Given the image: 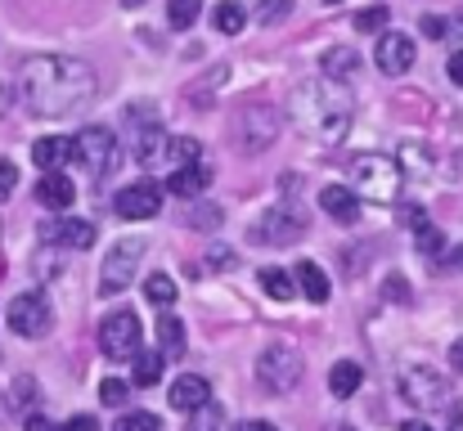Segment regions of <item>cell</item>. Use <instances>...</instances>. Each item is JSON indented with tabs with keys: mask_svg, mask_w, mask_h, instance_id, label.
Here are the masks:
<instances>
[{
	"mask_svg": "<svg viewBox=\"0 0 463 431\" xmlns=\"http://www.w3.org/2000/svg\"><path fill=\"white\" fill-rule=\"evenodd\" d=\"M307 364H302V351L288 346V342H270L261 355H257V382L275 396H288L298 382H302Z\"/></svg>",
	"mask_w": 463,
	"mask_h": 431,
	"instance_id": "4",
	"label": "cell"
},
{
	"mask_svg": "<svg viewBox=\"0 0 463 431\" xmlns=\"http://www.w3.org/2000/svg\"><path fill=\"white\" fill-rule=\"evenodd\" d=\"M234 431H279L275 423H261V418H248V423H239Z\"/></svg>",
	"mask_w": 463,
	"mask_h": 431,
	"instance_id": "44",
	"label": "cell"
},
{
	"mask_svg": "<svg viewBox=\"0 0 463 431\" xmlns=\"http://www.w3.org/2000/svg\"><path fill=\"white\" fill-rule=\"evenodd\" d=\"M423 32H428V36H446V23H441V18H423Z\"/></svg>",
	"mask_w": 463,
	"mask_h": 431,
	"instance_id": "45",
	"label": "cell"
},
{
	"mask_svg": "<svg viewBox=\"0 0 463 431\" xmlns=\"http://www.w3.org/2000/svg\"><path fill=\"white\" fill-rule=\"evenodd\" d=\"M189 230H216L221 225V207H212V202H194V207H184V216H180Z\"/></svg>",
	"mask_w": 463,
	"mask_h": 431,
	"instance_id": "29",
	"label": "cell"
},
{
	"mask_svg": "<svg viewBox=\"0 0 463 431\" xmlns=\"http://www.w3.org/2000/svg\"><path fill=\"white\" fill-rule=\"evenodd\" d=\"M387 18H392L387 5H369V9L355 14V32H360V36H378V32L387 27Z\"/></svg>",
	"mask_w": 463,
	"mask_h": 431,
	"instance_id": "31",
	"label": "cell"
},
{
	"mask_svg": "<svg viewBox=\"0 0 463 431\" xmlns=\"http://www.w3.org/2000/svg\"><path fill=\"white\" fill-rule=\"evenodd\" d=\"M239 144L248 148V153H266L275 136H279V113H270V108H248L243 117H239Z\"/></svg>",
	"mask_w": 463,
	"mask_h": 431,
	"instance_id": "13",
	"label": "cell"
},
{
	"mask_svg": "<svg viewBox=\"0 0 463 431\" xmlns=\"http://www.w3.org/2000/svg\"><path fill=\"white\" fill-rule=\"evenodd\" d=\"M180 414H189V409H198L203 400H212V387H207V378H198V373H184V378H175L171 382V396H166Z\"/></svg>",
	"mask_w": 463,
	"mask_h": 431,
	"instance_id": "19",
	"label": "cell"
},
{
	"mask_svg": "<svg viewBox=\"0 0 463 431\" xmlns=\"http://www.w3.org/2000/svg\"><path fill=\"white\" fill-rule=\"evenodd\" d=\"M5 319H9V328H14L18 337H45L50 323H54V310H50V301H45L41 292H18V296L9 301Z\"/></svg>",
	"mask_w": 463,
	"mask_h": 431,
	"instance_id": "9",
	"label": "cell"
},
{
	"mask_svg": "<svg viewBox=\"0 0 463 431\" xmlns=\"http://www.w3.org/2000/svg\"><path fill=\"white\" fill-rule=\"evenodd\" d=\"M324 5H337V0H324Z\"/></svg>",
	"mask_w": 463,
	"mask_h": 431,
	"instance_id": "53",
	"label": "cell"
},
{
	"mask_svg": "<svg viewBox=\"0 0 463 431\" xmlns=\"http://www.w3.org/2000/svg\"><path fill=\"white\" fill-rule=\"evenodd\" d=\"M145 296H149V305H157V310H171V305H175V279L162 275V270L149 275V279H145Z\"/></svg>",
	"mask_w": 463,
	"mask_h": 431,
	"instance_id": "26",
	"label": "cell"
},
{
	"mask_svg": "<svg viewBox=\"0 0 463 431\" xmlns=\"http://www.w3.org/2000/svg\"><path fill=\"white\" fill-rule=\"evenodd\" d=\"M288 14H293V0H261L257 23H261V27H275V23H284Z\"/></svg>",
	"mask_w": 463,
	"mask_h": 431,
	"instance_id": "34",
	"label": "cell"
},
{
	"mask_svg": "<svg viewBox=\"0 0 463 431\" xmlns=\"http://www.w3.org/2000/svg\"><path fill=\"white\" fill-rule=\"evenodd\" d=\"M54 431H99V423L90 414H77V418H68L63 427H54Z\"/></svg>",
	"mask_w": 463,
	"mask_h": 431,
	"instance_id": "42",
	"label": "cell"
},
{
	"mask_svg": "<svg viewBox=\"0 0 463 431\" xmlns=\"http://www.w3.org/2000/svg\"><path fill=\"white\" fill-rule=\"evenodd\" d=\"M387 296H392L396 305H410V284H405L401 275H387Z\"/></svg>",
	"mask_w": 463,
	"mask_h": 431,
	"instance_id": "40",
	"label": "cell"
},
{
	"mask_svg": "<svg viewBox=\"0 0 463 431\" xmlns=\"http://www.w3.org/2000/svg\"><path fill=\"white\" fill-rule=\"evenodd\" d=\"M95 68L68 54H32L18 72V99L32 117H72L95 99Z\"/></svg>",
	"mask_w": 463,
	"mask_h": 431,
	"instance_id": "1",
	"label": "cell"
},
{
	"mask_svg": "<svg viewBox=\"0 0 463 431\" xmlns=\"http://www.w3.org/2000/svg\"><path fill=\"white\" fill-rule=\"evenodd\" d=\"M401 396H405L414 409H446V405H450L446 378H441L437 369H428V364H410V369L401 373Z\"/></svg>",
	"mask_w": 463,
	"mask_h": 431,
	"instance_id": "7",
	"label": "cell"
},
{
	"mask_svg": "<svg viewBox=\"0 0 463 431\" xmlns=\"http://www.w3.org/2000/svg\"><path fill=\"white\" fill-rule=\"evenodd\" d=\"M72 162H81V166H86V175H95V180L113 175V171H118V162H122L118 136H113L109 126H86V131L72 140Z\"/></svg>",
	"mask_w": 463,
	"mask_h": 431,
	"instance_id": "5",
	"label": "cell"
},
{
	"mask_svg": "<svg viewBox=\"0 0 463 431\" xmlns=\"http://www.w3.org/2000/svg\"><path fill=\"white\" fill-rule=\"evenodd\" d=\"M216 427H221V409L212 400H203L198 409H189V427L184 431H216Z\"/></svg>",
	"mask_w": 463,
	"mask_h": 431,
	"instance_id": "32",
	"label": "cell"
},
{
	"mask_svg": "<svg viewBox=\"0 0 463 431\" xmlns=\"http://www.w3.org/2000/svg\"><path fill=\"white\" fill-rule=\"evenodd\" d=\"M184 162H198V140H189V136L171 140V166H184Z\"/></svg>",
	"mask_w": 463,
	"mask_h": 431,
	"instance_id": "38",
	"label": "cell"
},
{
	"mask_svg": "<svg viewBox=\"0 0 463 431\" xmlns=\"http://www.w3.org/2000/svg\"><path fill=\"white\" fill-rule=\"evenodd\" d=\"M122 5H140V0H122Z\"/></svg>",
	"mask_w": 463,
	"mask_h": 431,
	"instance_id": "51",
	"label": "cell"
},
{
	"mask_svg": "<svg viewBox=\"0 0 463 431\" xmlns=\"http://www.w3.org/2000/svg\"><path fill=\"white\" fill-rule=\"evenodd\" d=\"M9 396H14L9 405H14L18 414H23V409H32V405H36V378H18V382L9 387Z\"/></svg>",
	"mask_w": 463,
	"mask_h": 431,
	"instance_id": "36",
	"label": "cell"
},
{
	"mask_svg": "<svg viewBox=\"0 0 463 431\" xmlns=\"http://www.w3.org/2000/svg\"><path fill=\"white\" fill-rule=\"evenodd\" d=\"M450 27H455V36H459V41H463V9H459V14H455V23H450Z\"/></svg>",
	"mask_w": 463,
	"mask_h": 431,
	"instance_id": "48",
	"label": "cell"
},
{
	"mask_svg": "<svg viewBox=\"0 0 463 431\" xmlns=\"http://www.w3.org/2000/svg\"><path fill=\"white\" fill-rule=\"evenodd\" d=\"M127 396H131V387H127L122 378H104V382H99V400H104L109 409H122Z\"/></svg>",
	"mask_w": 463,
	"mask_h": 431,
	"instance_id": "33",
	"label": "cell"
},
{
	"mask_svg": "<svg viewBox=\"0 0 463 431\" xmlns=\"http://www.w3.org/2000/svg\"><path fill=\"white\" fill-rule=\"evenodd\" d=\"M414 54H419V45L405 32H387V27L378 32V68L387 77H405L414 68Z\"/></svg>",
	"mask_w": 463,
	"mask_h": 431,
	"instance_id": "14",
	"label": "cell"
},
{
	"mask_svg": "<svg viewBox=\"0 0 463 431\" xmlns=\"http://www.w3.org/2000/svg\"><path fill=\"white\" fill-rule=\"evenodd\" d=\"M450 364H455V373H463V337L450 346Z\"/></svg>",
	"mask_w": 463,
	"mask_h": 431,
	"instance_id": "46",
	"label": "cell"
},
{
	"mask_svg": "<svg viewBox=\"0 0 463 431\" xmlns=\"http://www.w3.org/2000/svg\"><path fill=\"white\" fill-rule=\"evenodd\" d=\"M319 207H324L333 220H342V225L360 220V198H355L346 184H328V189H319Z\"/></svg>",
	"mask_w": 463,
	"mask_h": 431,
	"instance_id": "18",
	"label": "cell"
},
{
	"mask_svg": "<svg viewBox=\"0 0 463 431\" xmlns=\"http://www.w3.org/2000/svg\"><path fill=\"white\" fill-rule=\"evenodd\" d=\"M131 364H136V387H154L162 378V355L157 351H136Z\"/></svg>",
	"mask_w": 463,
	"mask_h": 431,
	"instance_id": "28",
	"label": "cell"
},
{
	"mask_svg": "<svg viewBox=\"0 0 463 431\" xmlns=\"http://www.w3.org/2000/svg\"><path fill=\"white\" fill-rule=\"evenodd\" d=\"M288 113H293V122H298L302 136H310V140H319V144H337V140H346V131H351L355 104H351L346 81L315 77V81H302L293 90Z\"/></svg>",
	"mask_w": 463,
	"mask_h": 431,
	"instance_id": "2",
	"label": "cell"
},
{
	"mask_svg": "<svg viewBox=\"0 0 463 431\" xmlns=\"http://www.w3.org/2000/svg\"><path fill=\"white\" fill-rule=\"evenodd\" d=\"M319 68H324V77L346 81V77H355V72H360V54H355L351 45H333V50H324Z\"/></svg>",
	"mask_w": 463,
	"mask_h": 431,
	"instance_id": "23",
	"label": "cell"
},
{
	"mask_svg": "<svg viewBox=\"0 0 463 431\" xmlns=\"http://www.w3.org/2000/svg\"><path fill=\"white\" fill-rule=\"evenodd\" d=\"M32 162L41 166V171H63L68 162H72V140H63V136H45V140L32 144Z\"/></svg>",
	"mask_w": 463,
	"mask_h": 431,
	"instance_id": "20",
	"label": "cell"
},
{
	"mask_svg": "<svg viewBox=\"0 0 463 431\" xmlns=\"http://www.w3.org/2000/svg\"><path fill=\"white\" fill-rule=\"evenodd\" d=\"M14 184H18V166L9 157H0V202L14 198Z\"/></svg>",
	"mask_w": 463,
	"mask_h": 431,
	"instance_id": "39",
	"label": "cell"
},
{
	"mask_svg": "<svg viewBox=\"0 0 463 431\" xmlns=\"http://www.w3.org/2000/svg\"><path fill=\"white\" fill-rule=\"evenodd\" d=\"M157 355H162V364L184 355V323L171 310H162V319H157Z\"/></svg>",
	"mask_w": 463,
	"mask_h": 431,
	"instance_id": "21",
	"label": "cell"
},
{
	"mask_svg": "<svg viewBox=\"0 0 463 431\" xmlns=\"http://www.w3.org/2000/svg\"><path fill=\"white\" fill-rule=\"evenodd\" d=\"M113 211L122 220H154L157 211H162V189H157L154 180H136V184H127L113 198Z\"/></svg>",
	"mask_w": 463,
	"mask_h": 431,
	"instance_id": "12",
	"label": "cell"
},
{
	"mask_svg": "<svg viewBox=\"0 0 463 431\" xmlns=\"http://www.w3.org/2000/svg\"><path fill=\"white\" fill-rule=\"evenodd\" d=\"M401 431H432V427H428V423H419V418H414V423H405V427H401Z\"/></svg>",
	"mask_w": 463,
	"mask_h": 431,
	"instance_id": "49",
	"label": "cell"
},
{
	"mask_svg": "<svg viewBox=\"0 0 463 431\" xmlns=\"http://www.w3.org/2000/svg\"><path fill=\"white\" fill-rule=\"evenodd\" d=\"M131 153H136V162H140L145 171H162V166H171V140H166V131H162L157 122H149V126H140V131H136Z\"/></svg>",
	"mask_w": 463,
	"mask_h": 431,
	"instance_id": "15",
	"label": "cell"
},
{
	"mask_svg": "<svg viewBox=\"0 0 463 431\" xmlns=\"http://www.w3.org/2000/svg\"><path fill=\"white\" fill-rule=\"evenodd\" d=\"M455 266H459V270H463V248H455Z\"/></svg>",
	"mask_w": 463,
	"mask_h": 431,
	"instance_id": "50",
	"label": "cell"
},
{
	"mask_svg": "<svg viewBox=\"0 0 463 431\" xmlns=\"http://www.w3.org/2000/svg\"><path fill=\"white\" fill-rule=\"evenodd\" d=\"M302 234H307V220H302L298 207H275V211H266V216L252 225V239H257V243H275V248L298 243Z\"/></svg>",
	"mask_w": 463,
	"mask_h": 431,
	"instance_id": "11",
	"label": "cell"
},
{
	"mask_svg": "<svg viewBox=\"0 0 463 431\" xmlns=\"http://www.w3.org/2000/svg\"><path fill=\"white\" fill-rule=\"evenodd\" d=\"M99 351L109 360H131L140 351V314L136 310H113L99 323Z\"/></svg>",
	"mask_w": 463,
	"mask_h": 431,
	"instance_id": "8",
	"label": "cell"
},
{
	"mask_svg": "<svg viewBox=\"0 0 463 431\" xmlns=\"http://www.w3.org/2000/svg\"><path fill=\"white\" fill-rule=\"evenodd\" d=\"M261 287H266V296H275V301H288V296H298L293 275H284V270H261Z\"/></svg>",
	"mask_w": 463,
	"mask_h": 431,
	"instance_id": "30",
	"label": "cell"
},
{
	"mask_svg": "<svg viewBox=\"0 0 463 431\" xmlns=\"http://www.w3.org/2000/svg\"><path fill=\"white\" fill-rule=\"evenodd\" d=\"M198 14H203V0H166V23H171L175 32L194 27Z\"/></svg>",
	"mask_w": 463,
	"mask_h": 431,
	"instance_id": "27",
	"label": "cell"
},
{
	"mask_svg": "<svg viewBox=\"0 0 463 431\" xmlns=\"http://www.w3.org/2000/svg\"><path fill=\"white\" fill-rule=\"evenodd\" d=\"M446 72H450V81H455V86H463V50H455V54H450Z\"/></svg>",
	"mask_w": 463,
	"mask_h": 431,
	"instance_id": "43",
	"label": "cell"
},
{
	"mask_svg": "<svg viewBox=\"0 0 463 431\" xmlns=\"http://www.w3.org/2000/svg\"><path fill=\"white\" fill-rule=\"evenodd\" d=\"M333 431H351V427H333Z\"/></svg>",
	"mask_w": 463,
	"mask_h": 431,
	"instance_id": "52",
	"label": "cell"
},
{
	"mask_svg": "<svg viewBox=\"0 0 463 431\" xmlns=\"http://www.w3.org/2000/svg\"><path fill=\"white\" fill-rule=\"evenodd\" d=\"M95 239H99L95 220H81V216H54V220H41V243H45V248L86 252V248H95Z\"/></svg>",
	"mask_w": 463,
	"mask_h": 431,
	"instance_id": "10",
	"label": "cell"
},
{
	"mask_svg": "<svg viewBox=\"0 0 463 431\" xmlns=\"http://www.w3.org/2000/svg\"><path fill=\"white\" fill-rule=\"evenodd\" d=\"M72 198H77V184H72L63 171H45V175H41V184H36V202H41V207H50V211H68Z\"/></svg>",
	"mask_w": 463,
	"mask_h": 431,
	"instance_id": "17",
	"label": "cell"
},
{
	"mask_svg": "<svg viewBox=\"0 0 463 431\" xmlns=\"http://www.w3.org/2000/svg\"><path fill=\"white\" fill-rule=\"evenodd\" d=\"M0 414H5V400H0Z\"/></svg>",
	"mask_w": 463,
	"mask_h": 431,
	"instance_id": "54",
	"label": "cell"
},
{
	"mask_svg": "<svg viewBox=\"0 0 463 431\" xmlns=\"http://www.w3.org/2000/svg\"><path fill=\"white\" fill-rule=\"evenodd\" d=\"M212 23H216V32L239 36V32L248 27V14H243V5H239V0H221V5H216V14H212Z\"/></svg>",
	"mask_w": 463,
	"mask_h": 431,
	"instance_id": "25",
	"label": "cell"
},
{
	"mask_svg": "<svg viewBox=\"0 0 463 431\" xmlns=\"http://www.w3.org/2000/svg\"><path fill=\"white\" fill-rule=\"evenodd\" d=\"M145 252H149L145 239H122V243H113L109 257H104V266H99V296L127 292L131 279H136V270H140V261H145Z\"/></svg>",
	"mask_w": 463,
	"mask_h": 431,
	"instance_id": "6",
	"label": "cell"
},
{
	"mask_svg": "<svg viewBox=\"0 0 463 431\" xmlns=\"http://www.w3.org/2000/svg\"><path fill=\"white\" fill-rule=\"evenodd\" d=\"M207 266H212V270H234V252H230V248H212V252H207Z\"/></svg>",
	"mask_w": 463,
	"mask_h": 431,
	"instance_id": "41",
	"label": "cell"
},
{
	"mask_svg": "<svg viewBox=\"0 0 463 431\" xmlns=\"http://www.w3.org/2000/svg\"><path fill=\"white\" fill-rule=\"evenodd\" d=\"M27 431H54V423H45V418L32 414V418H27Z\"/></svg>",
	"mask_w": 463,
	"mask_h": 431,
	"instance_id": "47",
	"label": "cell"
},
{
	"mask_svg": "<svg viewBox=\"0 0 463 431\" xmlns=\"http://www.w3.org/2000/svg\"><path fill=\"white\" fill-rule=\"evenodd\" d=\"M360 382H364V369H360L355 360H337V364L328 369V391H333L337 400L355 396V391H360Z\"/></svg>",
	"mask_w": 463,
	"mask_h": 431,
	"instance_id": "24",
	"label": "cell"
},
{
	"mask_svg": "<svg viewBox=\"0 0 463 431\" xmlns=\"http://www.w3.org/2000/svg\"><path fill=\"white\" fill-rule=\"evenodd\" d=\"M401 162L387 153H360L351 162V193L369 198V202H396L401 198Z\"/></svg>",
	"mask_w": 463,
	"mask_h": 431,
	"instance_id": "3",
	"label": "cell"
},
{
	"mask_svg": "<svg viewBox=\"0 0 463 431\" xmlns=\"http://www.w3.org/2000/svg\"><path fill=\"white\" fill-rule=\"evenodd\" d=\"M414 234H419V248H423L428 257H441V248H446V239H441V230H437V225H428V220H419V225H414Z\"/></svg>",
	"mask_w": 463,
	"mask_h": 431,
	"instance_id": "35",
	"label": "cell"
},
{
	"mask_svg": "<svg viewBox=\"0 0 463 431\" xmlns=\"http://www.w3.org/2000/svg\"><path fill=\"white\" fill-rule=\"evenodd\" d=\"M293 284L302 296H310L315 305H324L328 296H333V287H328V275L315 266V261H298V270H293Z\"/></svg>",
	"mask_w": 463,
	"mask_h": 431,
	"instance_id": "22",
	"label": "cell"
},
{
	"mask_svg": "<svg viewBox=\"0 0 463 431\" xmlns=\"http://www.w3.org/2000/svg\"><path fill=\"white\" fill-rule=\"evenodd\" d=\"M207 184H212V166L203 157L198 162H184V166H171V180H166V189L175 198H203Z\"/></svg>",
	"mask_w": 463,
	"mask_h": 431,
	"instance_id": "16",
	"label": "cell"
},
{
	"mask_svg": "<svg viewBox=\"0 0 463 431\" xmlns=\"http://www.w3.org/2000/svg\"><path fill=\"white\" fill-rule=\"evenodd\" d=\"M113 431H162V423H157V414H122Z\"/></svg>",
	"mask_w": 463,
	"mask_h": 431,
	"instance_id": "37",
	"label": "cell"
}]
</instances>
